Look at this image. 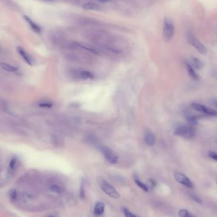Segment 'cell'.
I'll return each mask as SVG.
<instances>
[{"instance_id":"1","label":"cell","mask_w":217,"mask_h":217,"mask_svg":"<svg viewBox=\"0 0 217 217\" xmlns=\"http://www.w3.org/2000/svg\"><path fill=\"white\" fill-rule=\"evenodd\" d=\"M175 135L180 136L187 140L193 139L196 135L194 126L190 125H182L177 127L175 130Z\"/></svg>"},{"instance_id":"2","label":"cell","mask_w":217,"mask_h":217,"mask_svg":"<svg viewBox=\"0 0 217 217\" xmlns=\"http://www.w3.org/2000/svg\"><path fill=\"white\" fill-rule=\"evenodd\" d=\"M175 26L172 21L169 18H165L163 24V36L166 41H169L173 37Z\"/></svg>"},{"instance_id":"3","label":"cell","mask_w":217,"mask_h":217,"mask_svg":"<svg viewBox=\"0 0 217 217\" xmlns=\"http://www.w3.org/2000/svg\"><path fill=\"white\" fill-rule=\"evenodd\" d=\"M99 186L101 189L109 196L114 199H118L120 197V194L111 184L104 180H100Z\"/></svg>"},{"instance_id":"4","label":"cell","mask_w":217,"mask_h":217,"mask_svg":"<svg viewBox=\"0 0 217 217\" xmlns=\"http://www.w3.org/2000/svg\"><path fill=\"white\" fill-rule=\"evenodd\" d=\"M101 151L104 155L106 159L111 164H116L118 161V158L116 154L112 151V150L106 146H102L101 148Z\"/></svg>"},{"instance_id":"5","label":"cell","mask_w":217,"mask_h":217,"mask_svg":"<svg viewBox=\"0 0 217 217\" xmlns=\"http://www.w3.org/2000/svg\"><path fill=\"white\" fill-rule=\"evenodd\" d=\"M187 39H188L189 43L192 46H193L200 54H205L207 53V49H206V46L198 39H197L196 37H194L193 35H189L188 36Z\"/></svg>"},{"instance_id":"6","label":"cell","mask_w":217,"mask_h":217,"mask_svg":"<svg viewBox=\"0 0 217 217\" xmlns=\"http://www.w3.org/2000/svg\"><path fill=\"white\" fill-rule=\"evenodd\" d=\"M174 177L177 182L184 186L185 187L189 189L194 187V184L192 181L183 173H182L180 172H175L174 173Z\"/></svg>"},{"instance_id":"7","label":"cell","mask_w":217,"mask_h":217,"mask_svg":"<svg viewBox=\"0 0 217 217\" xmlns=\"http://www.w3.org/2000/svg\"><path fill=\"white\" fill-rule=\"evenodd\" d=\"M191 107L196 111L200 112H203L207 115L210 116H217V111H215V109H213L211 108H210L208 107H206L204 105L200 104L199 103L196 102H192L191 104Z\"/></svg>"},{"instance_id":"8","label":"cell","mask_w":217,"mask_h":217,"mask_svg":"<svg viewBox=\"0 0 217 217\" xmlns=\"http://www.w3.org/2000/svg\"><path fill=\"white\" fill-rule=\"evenodd\" d=\"M17 52L19 53V54L21 55V56L22 57V59L24 60V61L26 62V63L27 64H29L30 65H32V63H33L32 58L23 48L19 46V47H17Z\"/></svg>"},{"instance_id":"9","label":"cell","mask_w":217,"mask_h":217,"mask_svg":"<svg viewBox=\"0 0 217 217\" xmlns=\"http://www.w3.org/2000/svg\"><path fill=\"white\" fill-rule=\"evenodd\" d=\"M144 140L147 146L152 147L155 144L156 137L153 133H151V131H148L145 133Z\"/></svg>"},{"instance_id":"10","label":"cell","mask_w":217,"mask_h":217,"mask_svg":"<svg viewBox=\"0 0 217 217\" xmlns=\"http://www.w3.org/2000/svg\"><path fill=\"white\" fill-rule=\"evenodd\" d=\"M105 204L102 202H98L95 204L93 213L96 216H100L104 213Z\"/></svg>"},{"instance_id":"11","label":"cell","mask_w":217,"mask_h":217,"mask_svg":"<svg viewBox=\"0 0 217 217\" xmlns=\"http://www.w3.org/2000/svg\"><path fill=\"white\" fill-rule=\"evenodd\" d=\"M191 64L193 68L197 70H201L204 68V63L196 57H192L191 59Z\"/></svg>"},{"instance_id":"12","label":"cell","mask_w":217,"mask_h":217,"mask_svg":"<svg viewBox=\"0 0 217 217\" xmlns=\"http://www.w3.org/2000/svg\"><path fill=\"white\" fill-rule=\"evenodd\" d=\"M24 19L26 20V21L29 24L31 29L34 31L35 32L37 33H40L41 32V27L35 22H33L29 17H28L26 15H24Z\"/></svg>"},{"instance_id":"13","label":"cell","mask_w":217,"mask_h":217,"mask_svg":"<svg viewBox=\"0 0 217 217\" xmlns=\"http://www.w3.org/2000/svg\"><path fill=\"white\" fill-rule=\"evenodd\" d=\"M82 8L85 10H94V11H98L101 10L102 8L101 6L93 3H84L82 6Z\"/></svg>"},{"instance_id":"14","label":"cell","mask_w":217,"mask_h":217,"mask_svg":"<svg viewBox=\"0 0 217 217\" xmlns=\"http://www.w3.org/2000/svg\"><path fill=\"white\" fill-rule=\"evenodd\" d=\"M186 68H187V72H188L190 77L192 79H194V80L199 79V78H200L199 76L196 73L194 69L192 68V66L189 63L186 64Z\"/></svg>"},{"instance_id":"15","label":"cell","mask_w":217,"mask_h":217,"mask_svg":"<svg viewBox=\"0 0 217 217\" xmlns=\"http://www.w3.org/2000/svg\"><path fill=\"white\" fill-rule=\"evenodd\" d=\"M186 118L187 123L190 126H196L198 125V121L196 118V116L190 114V113H187L186 114Z\"/></svg>"},{"instance_id":"16","label":"cell","mask_w":217,"mask_h":217,"mask_svg":"<svg viewBox=\"0 0 217 217\" xmlns=\"http://www.w3.org/2000/svg\"><path fill=\"white\" fill-rule=\"evenodd\" d=\"M0 66L2 67V68L9 73H16L17 71H18L17 68H16V67H14L12 65H10L8 64L5 63V62H1L0 63Z\"/></svg>"},{"instance_id":"17","label":"cell","mask_w":217,"mask_h":217,"mask_svg":"<svg viewBox=\"0 0 217 217\" xmlns=\"http://www.w3.org/2000/svg\"><path fill=\"white\" fill-rule=\"evenodd\" d=\"M80 77L83 79H93L94 76L92 73L87 71H84L81 72Z\"/></svg>"},{"instance_id":"18","label":"cell","mask_w":217,"mask_h":217,"mask_svg":"<svg viewBox=\"0 0 217 217\" xmlns=\"http://www.w3.org/2000/svg\"><path fill=\"white\" fill-rule=\"evenodd\" d=\"M50 191H52V192L57 193V194H60L63 192L64 191L63 187L57 184L52 185L50 187Z\"/></svg>"},{"instance_id":"19","label":"cell","mask_w":217,"mask_h":217,"mask_svg":"<svg viewBox=\"0 0 217 217\" xmlns=\"http://www.w3.org/2000/svg\"><path fill=\"white\" fill-rule=\"evenodd\" d=\"M178 215L180 217H196L194 215L186 209H181L178 211Z\"/></svg>"},{"instance_id":"20","label":"cell","mask_w":217,"mask_h":217,"mask_svg":"<svg viewBox=\"0 0 217 217\" xmlns=\"http://www.w3.org/2000/svg\"><path fill=\"white\" fill-rule=\"evenodd\" d=\"M17 159L16 158H13L9 163V169L11 172H13L15 169L17 168Z\"/></svg>"},{"instance_id":"21","label":"cell","mask_w":217,"mask_h":217,"mask_svg":"<svg viewBox=\"0 0 217 217\" xmlns=\"http://www.w3.org/2000/svg\"><path fill=\"white\" fill-rule=\"evenodd\" d=\"M135 182L136 184H137L140 189H142L144 191H145V192H148V191H149V188H148L147 186L145 185V184H144V183L142 182H141L139 179L135 178Z\"/></svg>"},{"instance_id":"22","label":"cell","mask_w":217,"mask_h":217,"mask_svg":"<svg viewBox=\"0 0 217 217\" xmlns=\"http://www.w3.org/2000/svg\"><path fill=\"white\" fill-rule=\"evenodd\" d=\"M38 106L40 107H43V108H52L54 106V104L52 102H50L44 101V102H40L38 104Z\"/></svg>"},{"instance_id":"23","label":"cell","mask_w":217,"mask_h":217,"mask_svg":"<svg viewBox=\"0 0 217 217\" xmlns=\"http://www.w3.org/2000/svg\"><path fill=\"white\" fill-rule=\"evenodd\" d=\"M191 197L194 200V201L199 204V205H202L203 204V201H202V200L201 199V198H200L199 197H198L196 195H194V194H191Z\"/></svg>"},{"instance_id":"24","label":"cell","mask_w":217,"mask_h":217,"mask_svg":"<svg viewBox=\"0 0 217 217\" xmlns=\"http://www.w3.org/2000/svg\"><path fill=\"white\" fill-rule=\"evenodd\" d=\"M123 213L126 217H137L135 215L132 213L129 210H128L126 208H123Z\"/></svg>"},{"instance_id":"25","label":"cell","mask_w":217,"mask_h":217,"mask_svg":"<svg viewBox=\"0 0 217 217\" xmlns=\"http://www.w3.org/2000/svg\"><path fill=\"white\" fill-rule=\"evenodd\" d=\"M9 196L10 199L15 200L17 197V191L15 189H12L9 192Z\"/></svg>"},{"instance_id":"26","label":"cell","mask_w":217,"mask_h":217,"mask_svg":"<svg viewBox=\"0 0 217 217\" xmlns=\"http://www.w3.org/2000/svg\"><path fill=\"white\" fill-rule=\"evenodd\" d=\"M208 156L213 159L214 161H216L217 162V153H215V152H213V151H210L209 153H208Z\"/></svg>"},{"instance_id":"27","label":"cell","mask_w":217,"mask_h":217,"mask_svg":"<svg viewBox=\"0 0 217 217\" xmlns=\"http://www.w3.org/2000/svg\"><path fill=\"white\" fill-rule=\"evenodd\" d=\"M80 197H81V199L85 198V189H84V186H83V183H81V189H80Z\"/></svg>"},{"instance_id":"28","label":"cell","mask_w":217,"mask_h":217,"mask_svg":"<svg viewBox=\"0 0 217 217\" xmlns=\"http://www.w3.org/2000/svg\"><path fill=\"white\" fill-rule=\"evenodd\" d=\"M156 183L154 180H149V187H148V188L153 189L156 187Z\"/></svg>"},{"instance_id":"29","label":"cell","mask_w":217,"mask_h":217,"mask_svg":"<svg viewBox=\"0 0 217 217\" xmlns=\"http://www.w3.org/2000/svg\"><path fill=\"white\" fill-rule=\"evenodd\" d=\"M212 102H213V104L215 105V106L217 108V98H213L212 100Z\"/></svg>"},{"instance_id":"30","label":"cell","mask_w":217,"mask_h":217,"mask_svg":"<svg viewBox=\"0 0 217 217\" xmlns=\"http://www.w3.org/2000/svg\"><path fill=\"white\" fill-rule=\"evenodd\" d=\"M98 1L101 3H107V2H109L110 0H98Z\"/></svg>"},{"instance_id":"31","label":"cell","mask_w":217,"mask_h":217,"mask_svg":"<svg viewBox=\"0 0 217 217\" xmlns=\"http://www.w3.org/2000/svg\"><path fill=\"white\" fill-rule=\"evenodd\" d=\"M45 1H50V0H45Z\"/></svg>"},{"instance_id":"32","label":"cell","mask_w":217,"mask_h":217,"mask_svg":"<svg viewBox=\"0 0 217 217\" xmlns=\"http://www.w3.org/2000/svg\"><path fill=\"white\" fill-rule=\"evenodd\" d=\"M49 217H54V216H49Z\"/></svg>"}]
</instances>
